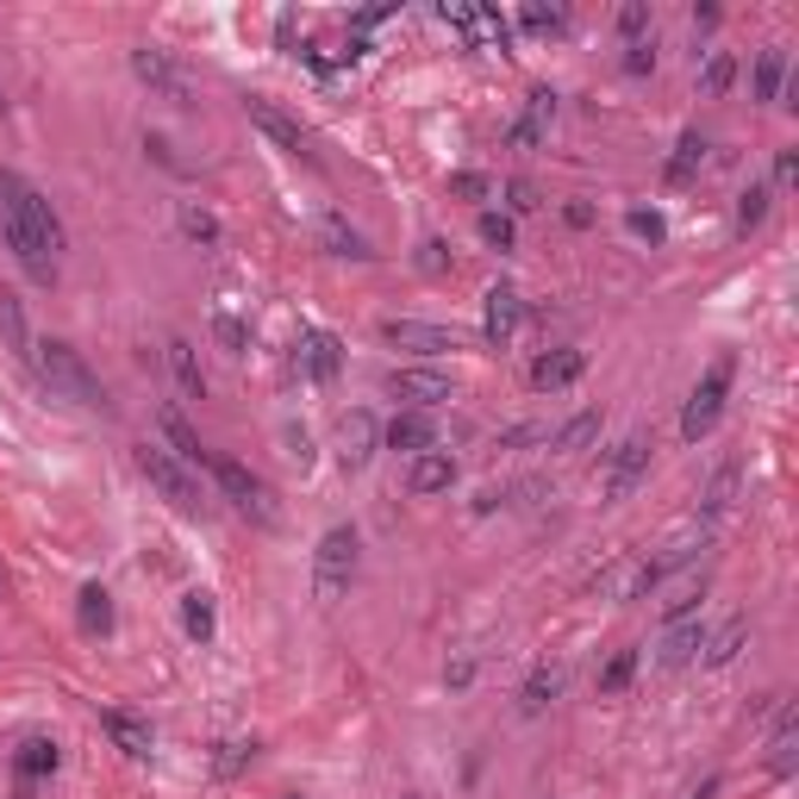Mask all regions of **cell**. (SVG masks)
Masks as SVG:
<instances>
[{"label":"cell","mask_w":799,"mask_h":799,"mask_svg":"<svg viewBox=\"0 0 799 799\" xmlns=\"http://www.w3.org/2000/svg\"><path fill=\"white\" fill-rule=\"evenodd\" d=\"M281 799H300V794H281Z\"/></svg>","instance_id":"obj_60"},{"label":"cell","mask_w":799,"mask_h":799,"mask_svg":"<svg viewBox=\"0 0 799 799\" xmlns=\"http://www.w3.org/2000/svg\"><path fill=\"white\" fill-rule=\"evenodd\" d=\"M450 32H463V44H481V7H463V0H444L437 7Z\"/></svg>","instance_id":"obj_41"},{"label":"cell","mask_w":799,"mask_h":799,"mask_svg":"<svg viewBox=\"0 0 799 799\" xmlns=\"http://www.w3.org/2000/svg\"><path fill=\"white\" fill-rule=\"evenodd\" d=\"M281 444H288V456H293V463H300V468L312 463V437H307V431H300V425H288V431H281Z\"/></svg>","instance_id":"obj_52"},{"label":"cell","mask_w":799,"mask_h":799,"mask_svg":"<svg viewBox=\"0 0 799 799\" xmlns=\"http://www.w3.org/2000/svg\"><path fill=\"white\" fill-rule=\"evenodd\" d=\"M644 475H650V437H644V431H631V437H619V444L606 450L600 493H606V500H624V493L637 488Z\"/></svg>","instance_id":"obj_8"},{"label":"cell","mask_w":799,"mask_h":799,"mask_svg":"<svg viewBox=\"0 0 799 799\" xmlns=\"http://www.w3.org/2000/svg\"><path fill=\"white\" fill-rule=\"evenodd\" d=\"M356 563H363V537L351 525H332L319 537V550H312V593H319V606H337L351 593Z\"/></svg>","instance_id":"obj_3"},{"label":"cell","mask_w":799,"mask_h":799,"mask_svg":"<svg viewBox=\"0 0 799 799\" xmlns=\"http://www.w3.org/2000/svg\"><path fill=\"white\" fill-rule=\"evenodd\" d=\"M181 624H188L195 644H207V637H213V600H207V593H188V600H181Z\"/></svg>","instance_id":"obj_40"},{"label":"cell","mask_w":799,"mask_h":799,"mask_svg":"<svg viewBox=\"0 0 799 799\" xmlns=\"http://www.w3.org/2000/svg\"><path fill=\"white\" fill-rule=\"evenodd\" d=\"M544 132H550V125H537V119H512V125H507V144H512V151H537V144H544Z\"/></svg>","instance_id":"obj_48"},{"label":"cell","mask_w":799,"mask_h":799,"mask_svg":"<svg viewBox=\"0 0 799 799\" xmlns=\"http://www.w3.org/2000/svg\"><path fill=\"white\" fill-rule=\"evenodd\" d=\"M794 762H799V712L780 706L775 731H768V775H794Z\"/></svg>","instance_id":"obj_20"},{"label":"cell","mask_w":799,"mask_h":799,"mask_svg":"<svg viewBox=\"0 0 799 799\" xmlns=\"http://www.w3.org/2000/svg\"><path fill=\"white\" fill-rule=\"evenodd\" d=\"M507 207L512 213H537V188L531 181H507Z\"/></svg>","instance_id":"obj_51"},{"label":"cell","mask_w":799,"mask_h":799,"mask_svg":"<svg viewBox=\"0 0 799 799\" xmlns=\"http://www.w3.org/2000/svg\"><path fill=\"white\" fill-rule=\"evenodd\" d=\"M737 481H743L737 456L712 468V481L700 488V525H712V519H724V512H731V500H737Z\"/></svg>","instance_id":"obj_19"},{"label":"cell","mask_w":799,"mask_h":799,"mask_svg":"<svg viewBox=\"0 0 799 799\" xmlns=\"http://www.w3.org/2000/svg\"><path fill=\"white\" fill-rule=\"evenodd\" d=\"M556 693H563V668H531V681L519 687V712H525V719H537V712H544Z\"/></svg>","instance_id":"obj_28"},{"label":"cell","mask_w":799,"mask_h":799,"mask_svg":"<svg viewBox=\"0 0 799 799\" xmlns=\"http://www.w3.org/2000/svg\"><path fill=\"white\" fill-rule=\"evenodd\" d=\"M700 550H706V525H700V531H687V537H675V544H668L663 556H656V563H644V568H637V581H631V593H650V587H663L668 575H675V568H687L693 556H700Z\"/></svg>","instance_id":"obj_14"},{"label":"cell","mask_w":799,"mask_h":799,"mask_svg":"<svg viewBox=\"0 0 799 799\" xmlns=\"http://www.w3.org/2000/svg\"><path fill=\"white\" fill-rule=\"evenodd\" d=\"M706 650V624L700 619H681V624H668V644H663V656L656 663L663 668H681V663H693Z\"/></svg>","instance_id":"obj_24"},{"label":"cell","mask_w":799,"mask_h":799,"mask_svg":"<svg viewBox=\"0 0 799 799\" xmlns=\"http://www.w3.org/2000/svg\"><path fill=\"white\" fill-rule=\"evenodd\" d=\"M619 38L624 44L650 38V0H624V7H619Z\"/></svg>","instance_id":"obj_42"},{"label":"cell","mask_w":799,"mask_h":799,"mask_svg":"<svg viewBox=\"0 0 799 799\" xmlns=\"http://www.w3.org/2000/svg\"><path fill=\"white\" fill-rule=\"evenodd\" d=\"M381 20H393V7H363V13H356V25H363V32H369V25H381Z\"/></svg>","instance_id":"obj_57"},{"label":"cell","mask_w":799,"mask_h":799,"mask_svg":"<svg viewBox=\"0 0 799 799\" xmlns=\"http://www.w3.org/2000/svg\"><path fill=\"white\" fill-rule=\"evenodd\" d=\"M794 176H799V151H780L775 156V188H787Z\"/></svg>","instance_id":"obj_54"},{"label":"cell","mask_w":799,"mask_h":799,"mask_svg":"<svg viewBox=\"0 0 799 799\" xmlns=\"http://www.w3.org/2000/svg\"><path fill=\"white\" fill-rule=\"evenodd\" d=\"M381 344H393V351H412V356L463 351V337L450 332V325H431V319H381Z\"/></svg>","instance_id":"obj_9"},{"label":"cell","mask_w":799,"mask_h":799,"mask_svg":"<svg viewBox=\"0 0 799 799\" xmlns=\"http://www.w3.org/2000/svg\"><path fill=\"white\" fill-rule=\"evenodd\" d=\"M650 69H656V38L624 44V76H650Z\"/></svg>","instance_id":"obj_47"},{"label":"cell","mask_w":799,"mask_h":799,"mask_svg":"<svg viewBox=\"0 0 799 799\" xmlns=\"http://www.w3.org/2000/svg\"><path fill=\"white\" fill-rule=\"evenodd\" d=\"M244 107H251V125L269 137V144H281V151L300 156V163H319V151H312V132L300 125V119H288L275 100H244Z\"/></svg>","instance_id":"obj_10"},{"label":"cell","mask_w":799,"mask_h":799,"mask_svg":"<svg viewBox=\"0 0 799 799\" xmlns=\"http://www.w3.org/2000/svg\"><path fill=\"white\" fill-rule=\"evenodd\" d=\"M700 593H706V581H687L681 593H675V600L663 606V619H668V624H681V619H693V606H700Z\"/></svg>","instance_id":"obj_46"},{"label":"cell","mask_w":799,"mask_h":799,"mask_svg":"<svg viewBox=\"0 0 799 799\" xmlns=\"http://www.w3.org/2000/svg\"><path fill=\"white\" fill-rule=\"evenodd\" d=\"M213 337H219V351H225V356L251 351V325H244V312H237L232 300H219V307H213Z\"/></svg>","instance_id":"obj_27"},{"label":"cell","mask_w":799,"mask_h":799,"mask_svg":"<svg viewBox=\"0 0 799 799\" xmlns=\"http://www.w3.org/2000/svg\"><path fill=\"white\" fill-rule=\"evenodd\" d=\"M450 195H456V200H475V207H488L500 188H493V176H481V169H456V176H450Z\"/></svg>","instance_id":"obj_39"},{"label":"cell","mask_w":799,"mask_h":799,"mask_svg":"<svg viewBox=\"0 0 799 799\" xmlns=\"http://www.w3.org/2000/svg\"><path fill=\"white\" fill-rule=\"evenodd\" d=\"M519 20H525V32H563V25H568V7H544V0H531Z\"/></svg>","instance_id":"obj_43"},{"label":"cell","mask_w":799,"mask_h":799,"mask_svg":"<svg viewBox=\"0 0 799 799\" xmlns=\"http://www.w3.org/2000/svg\"><path fill=\"white\" fill-rule=\"evenodd\" d=\"M563 219L575 225V232H587V225H593V207H587V200H568V207H563Z\"/></svg>","instance_id":"obj_55"},{"label":"cell","mask_w":799,"mask_h":799,"mask_svg":"<svg viewBox=\"0 0 799 799\" xmlns=\"http://www.w3.org/2000/svg\"><path fill=\"white\" fill-rule=\"evenodd\" d=\"M32 369H38V381L51 393H57V400H69V407H107V388H100V375L88 369V363H81V351H69V344H63V337H44V344H32Z\"/></svg>","instance_id":"obj_2"},{"label":"cell","mask_w":799,"mask_h":799,"mask_svg":"<svg viewBox=\"0 0 799 799\" xmlns=\"http://www.w3.org/2000/svg\"><path fill=\"white\" fill-rule=\"evenodd\" d=\"M132 76L144 81L156 100H169V107H195V81H188V69H181L163 44H137L132 51Z\"/></svg>","instance_id":"obj_7"},{"label":"cell","mask_w":799,"mask_h":799,"mask_svg":"<svg viewBox=\"0 0 799 799\" xmlns=\"http://www.w3.org/2000/svg\"><path fill=\"white\" fill-rule=\"evenodd\" d=\"M381 444L407 450V456H425V450H437V425H431V412H400V419L381 431Z\"/></svg>","instance_id":"obj_18"},{"label":"cell","mask_w":799,"mask_h":799,"mask_svg":"<svg viewBox=\"0 0 799 799\" xmlns=\"http://www.w3.org/2000/svg\"><path fill=\"white\" fill-rule=\"evenodd\" d=\"M293 369L307 375V381H337V369H344V344H337L332 332L307 325L300 344H293Z\"/></svg>","instance_id":"obj_13"},{"label":"cell","mask_w":799,"mask_h":799,"mask_svg":"<svg viewBox=\"0 0 799 799\" xmlns=\"http://www.w3.org/2000/svg\"><path fill=\"white\" fill-rule=\"evenodd\" d=\"M631 681H637V650H619V656L600 668V693L612 700V693H624Z\"/></svg>","instance_id":"obj_37"},{"label":"cell","mask_w":799,"mask_h":799,"mask_svg":"<svg viewBox=\"0 0 799 799\" xmlns=\"http://www.w3.org/2000/svg\"><path fill=\"white\" fill-rule=\"evenodd\" d=\"M375 444H381L375 412H351V419H344V431H337V456H344V468H363L375 456Z\"/></svg>","instance_id":"obj_17"},{"label":"cell","mask_w":799,"mask_h":799,"mask_svg":"<svg viewBox=\"0 0 799 799\" xmlns=\"http://www.w3.org/2000/svg\"><path fill=\"white\" fill-rule=\"evenodd\" d=\"M768 200H775V188H768V181H750V188H743V195H737V232H762Z\"/></svg>","instance_id":"obj_35"},{"label":"cell","mask_w":799,"mask_h":799,"mask_svg":"<svg viewBox=\"0 0 799 799\" xmlns=\"http://www.w3.org/2000/svg\"><path fill=\"white\" fill-rule=\"evenodd\" d=\"M693 799H719V775L706 780V787H700V794H693Z\"/></svg>","instance_id":"obj_58"},{"label":"cell","mask_w":799,"mask_h":799,"mask_svg":"<svg viewBox=\"0 0 799 799\" xmlns=\"http://www.w3.org/2000/svg\"><path fill=\"white\" fill-rule=\"evenodd\" d=\"M0 237L38 288H51L63 269V219L57 207L20 176V169H0Z\"/></svg>","instance_id":"obj_1"},{"label":"cell","mask_w":799,"mask_h":799,"mask_svg":"<svg viewBox=\"0 0 799 799\" xmlns=\"http://www.w3.org/2000/svg\"><path fill=\"white\" fill-rule=\"evenodd\" d=\"M256 756V743H219V756H213V775H225L232 780L237 768H244V762Z\"/></svg>","instance_id":"obj_45"},{"label":"cell","mask_w":799,"mask_h":799,"mask_svg":"<svg viewBox=\"0 0 799 799\" xmlns=\"http://www.w3.org/2000/svg\"><path fill=\"white\" fill-rule=\"evenodd\" d=\"M700 163H706V137L687 132L681 144H675V156H668V188H687V181L700 176Z\"/></svg>","instance_id":"obj_30"},{"label":"cell","mask_w":799,"mask_h":799,"mask_svg":"<svg viewBox=\"0 0 799 799\" xmlns=\"http://www.w3.org/2000/svg\"><path fill=\"white\" fill-rule=\"evenodd\" d=\"M519 325H525V300H519V288L493 281V288L481 293V337H488L493 351H507L512 337H519Z\"/></svg>","instance_id":"obj_11"},{"label":"cell","mask_w":799,"mask_h":799,"mask_svg":"<svg viewBox=\"0 0 799 799\" xmlns=\"http://www.w3.org/2000/svg\"><path fill=\"white\" fill-rule=\"evenodd\" d=\"M419 269H425V275H444L450 269V244H444V237H425V244H419Z\"/></svg>","instance_id":"obj_49"},{"label":"cell","mask_w":799,"mask_h":799,"mask_svg":"<svg viewBox=\"0 0 799 799\" xmlns=\"http://www.w3.org/2000/svg\"><path fill=\"white\" fill-rule=\"evenodd\" d=\"M0 332H7V344H13V351H32V332H25L20 293H0Z\"/></svg>","instance_id":"obj_38"},{"label":"cell","mask_w":799,"mask_h":799,"mask_svg":"<svg viewBox=\"0 0 799 799\" xmlns=\"http://www.w3.org/2000/svg\"><path fill=\"white\" fill-rule=\"evenodd\" d=\"M0 593H7V575H0Z\"/></svg>","instance_id":"obj_59"},{"label":"cell","mask_w":799,"mask_h":799,"mask_svg":"<svg viewBox=\"0 0 799 799\" xmlns=\"http://www.w3.org/2000/svg\"><path fill=\"white\" fill-rule=\"evenodd\" d=\"M319 237H325V251H332V256H356V263H369V237H363V232H351V225H344V219H337V213H325V225H319Z\"/></svg>","instance_id":"obj_29"},{"label":"cell","mask_w":799,"mask_h":799,"mask_svg":"<svg viewBox=\"0 0 799 799\" xmlns=\"http://www.w3.org/2000/svg\"><path fill=\"white\" fill-rule=\"evenodd\" d=\"M137 468H144V481H151L163 500L176 512H188V519H200L207 512V493H200V481H195V468L181 463L176 450H163V444H137Z\"/></svg>","instance_id":"obj_4"},{"label":"cell","mask_w":799,"mask_h":799,"mask_svg":"<svg viewBox=\"0 0 799 799\" xmlns=\"http://www.w3.org/2000/svg\"><path fill=\"white\" fill-rule=\"evenodd\" d=\"M587 369V351H575V344H563V351H544L537 363H531V388L537 393H556V388H575Z\"/></svg>","instance_id":"obj_15"},{"label":"cell","mask_w":799,"mask_h":799,"mask_svg":"<svg viewBox=\"0 0 799 799\" xmlns=\"http://www.w3.org/2000/svg\"><path fill=\"white\" fill-rule=\"evenodd\" d=\"M100 731H107L113 750H125V756H151V724L132 719V712H100Z\"/></svg>","instance_id":"obj_23"},{"label":"cell","mask_w":799,"mask_h":799,"mask_svg":"<svg viewBox=\"0 0 799 799\" xmlns=\"http://www.w3.org/2000/svg\"><path fill=\"white\" fill-rule=\"evenodd\" d=\"M163 356H169V375H176V388L188 393V400H207V375H200V356L188 337H169L163 344Z\"/></svg>","instance_id":"obj_21"},{"label":"cell","mask_w":799,"mask_h":799,"mask_svg":"<svg viewBox=\"0 0 799 799\" xmlns=\"http://www.w3.org/2000/svg\"><path fill=\"white\" fill-rule=\"evenodd\" d=\"M444 681H450V687H468V681H475V656H456Z\"/></svg>","instance_id":"obj_56"},{"label":"cell","mask_w":799,"mask_h":799,"mask_svg":"<svg viewBox=\"0 0 799 799\" xmlns=\"http://www.w3.org/2000/svg\"><path fill=\"white\" fill-rule=\"evenodd\" d=\"M163 437H169V450H176L181 463H200V468H207V456H213V450L200 444L195 425H188V419H181L176 407H163Z\"/></svg>","instance_id":"obj_26"},{"label":"cell","mask_w":799,"mask_h":799,"mask_svg":"<svg viewBox=\"0 0 799 799\" xmlns=\"http://www.w3.org/2000/svg\"><path fill=\"white\" fill-rule=\"evenodd\" d=\"M181 232L195 237L200 251H213L219 244V213L213 207H200V200H181Z\"/></svg>","instance_id":"obj_34"},{"label":"cell","mask_w":799,"mask_h":799,"mask_svg":"<svg viewBox=\"0 0 799 799\" xmlns=\"http://www.w3.org/2000/svg\"><path fill=\"white\" fill-rule=\"evenodd\" d=\"M57 743L51 737H25L20 750H13V775L20 780H44V775H57Z\"/></svg>","instance_id":"obj_25"},{"label":"cell","mask_w":799,"mask_h":799,"mask_svg":"<svg viewBox=\"0 0 799 799\" xmlns=\"http://www.w3.org/2000/svg\"><path fill=\"white\" fill-rule=\"evenodd\" d=\"M780 88H787V51H762L756 76H750V95H756V100H780Z\"/></svg>","instance_id":"obj_31"},{"label":"cell","mask_w":799,"mask_h":799,"mask_svg":"<svg viewBox=\"0 0 799 799\" xmlns=\"http://www.w3.org/2000/svg\"><path fill=\"white\" fill-rule=\"evenodd\" d=\"M450 481H456V456H450V450H425V456H412L407 463V493L412 500L450 493Z\"/></svg>","instance_id":"obj_16"},{"label":"cell","mask_w":799,"mask_h":799,"mask_svg":"<svg viewBox=\"0 0 799 799\" xmlns=\"http://www.w3.org/2000/svg\"><path fill=\"white\" fill-rule=\"evenodd\" d=\"M731 381H737V363H731V356H719V363L700 375V388L687 393V407H681V437H687V444H700L706 431L719 425L724 400H731Z\"/></svg>","instance_id":"obj_6"},{"label":"cell","mask_w":799,"mask_h":799,"mask_svg":"<svg viewBox=\"0 0 799 799\" xmlns=\"http://www.w3.org/2000/svg\"><path fill=\"white\" fill-rule=\"evenodd\" d=\"M525 119H537V125H550V119H556V95H550V88H531V100H525Z\"/></svg>","instance_id":"obj_50"},{"label":"cell","mask_w":799,"mask_h":799,"mask_svg":"<svg viewBox=\"0 0 799 799\" xmlns=\"http://www.w3.org/2000/svg\"><path fill=\"white\" fill-rule=\"evenodd\" d=\"M81 631H113V593L107 587H81Z\"/></svg>","instance_id":"obj_36"},{"label":"cell","mask_w":799,"mask_h":799,"mask_svg":"<svg viewBox=\"0 0 799 799\" xmlns=\"http://www.w3.org/2000/svg\"><path fill=\"white\" fill-rule=\"evenodd\" d=\"M207 468H213V481H219V493L232 500L244 519H256V525H281V507H275V493H269V481H256L251 468L237 463V456H207Z\"/></svg>","instance_id":"obj_5"},{"label":"cell","mask_w":799,"mask_h":799,"mask_svg":"<svg viewBox=\"0 0 799 799\" xmlns=\"http://www.w3.org/2000/svg\"><path fill=\"white\" fill-rule=\"evenodd\" d=\"M731 81H737V57H731V51H706L700 95H706V100H719V95H731Z\"/></svg>","instance_id":"obj_33"},{"label":"cell","mask_w":799,"mask_h":799,"mask_svg":"<svg viewBox=\"0 0 799 799\" xmlns=\"http://www.w3.org/2000/svg\"><path fill=\"white\" fill-rule=\"evenodd\" d=\"M743 644H750V624H743V619H731V624H719V631H706L700 663H706V668H731V663L743 656Z\"/></svg>","instance_id":"obj_22"},{"label":"cell","mask_w":799,"mask_h":799,"mask_svg":"<svg viewBox=\"0 0 799 799\" xmlns=\"http://www.w3.org/2000/svg\"><path fill=\"white\" fill-rule=\"evenodd\" d=\"M512 237H519V232H512V219L488 207V213H481V244H493V251H512Z\"/></svg>","instance_id":"obj_44"},{"label":"cell","mask_w":799,"mask_h":799,"mask_svg":"<svg viewBox=\"0 0 799 799\" xmlns=\"http://www.w3.org/2000/svg\"><path fill=\"white\" fill-rule=\"evenodd\" d=\"M400 799H419V794H400Z\"/></svg>","instance_id":"obj_61"},{"label":"cell","mask_w":799,"mask_h":799,"mask_svg":"<svg viewBox=\"0 0 799 799\" xmlns=\"http://www.w3.org/2000/svg\"><path fill=\"white\" fill-rule=\"evenodd\" d=\"M593 437H600V412L587 407V412H575V419H568L556 437H550V450H556V456H575V450H587Z\"/></svg>","instance_id":"obj_32"},{"label":"cell","mask_w":799,"mask_h":799,"mask_svg":"<svg viewBox=\"0 0 799 799\" xmlns=\"http://www.w3.org/2000/svg\"><path fill=\"white\" fill-rule=\"evenodd\" d=\"M631 232H637V237H650V244H663V219L637 207V213H631Z\"/></svg>","instance_id":"obj_53"},{"label":"cell","mask_w":799,"mask_h":799,"mask_svg":"<svg viewBox=\"0 0 799 799\" xmlns=\"http://www.w3.org/2000/svg\"><path fill=\"white\" fill-rule=\"evenodd\" d=\"M388 393L393 400H407L412 412H431V407H444L450 393H456V381H450L444 369H393Z\"/></svg>","instance_id":"obj_12"}]
</instances>
